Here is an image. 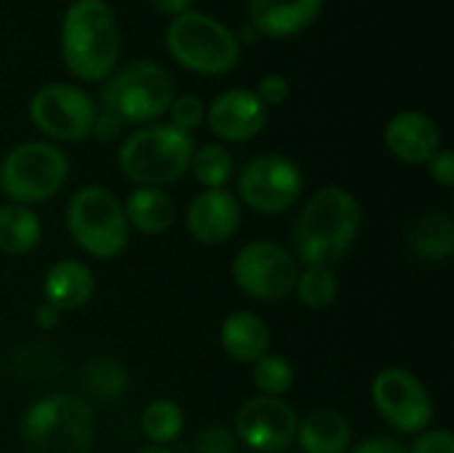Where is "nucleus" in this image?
Returning <instances> with one entry per match:
<instances>
[{
    "label": "nucleus",
    "mask_w": 454,
    "mask_h": 453,
    "mask_svg": "<svg viewBox=\"0 0 454 453\" xmlns=\"http://www.w3.org/2000/svg\"><path fill=\"white\" fill-rule=\"evenodd\" d=\"M362 229V204L353 191L328 185L315 191L295 222L297 258L304 266H333Z\"/></svg>",
    "instance_id": "nucleus-1"
},
{
    "label": "nucleus",
    "mask_w": 454,
    "mask_h": 453,
    "mask_svg": "<svg viewBox=\"0 0 454 453\" xmlns=\"http://www.w3.org/2000/svg\"><path fill=\"white\" fill-rule=\"evenodd\" d=\"M67 69L84 83L106 80L118 67L120 22L106 0H74L60 25Z\"/></svg>",
    "instance_id": "nucleus-2"
},
{
    "label": "nucleus",
    "mask_w": 454,
    "mask_h": 453,
    "mask_svg": "<svg viewBox=\"0 0 454 453\" xmlns=\"http://www.w3.org/2000/svg\"><path fill=\"white\" fill-rule=\"evenodd\" d=\"M195 140L173 124H146L120 145L118 164L124 178L137 187H164L189 173Z\"/></svg>",
    "instance_id": "nucleus-3"
},
{
    "label": "nucleus",
    "mask_w": 454,
    "mask_h": 453,
    "mask_svg": "<svg viewBox=\"0 0 454 453\" xmlns=\"http://www.w3.org/2000/svg\"><path fill=\"white\" fill-rule=\"evenodd\" d=\"M167 52L182 69L198 76H224L242 56L239 36L204 12L177 13L164 34Z\"/></svg>",
    "instance_id": "nucleus-4"
},
{
    "label": "nucleus",
    "mask_w": 454,
    "mask_h": 453,
    "mask_svg": "<svg viewBox=\"0 0 454 453\" xmlns=\"http://www.w3.org/2000/svg\"><path fill=\"white\" fill-rule=\"evenodd\" d=\"M96 420L82 398L53 393L40 398L22 417L27 453H91Z\"/></svg>",
    "instance_id": "nucleus-5"
},
{
    "label": "nucleus",
    "mask_w": 454,
    "mask_h": 453,
    "mask_svg": "<svg viewBox=\"0 0 454 453\" xmlns=\"http://www.w3.org/2000/svg\"><path fill=\"white\" fill-rule=\"evenodd\" d=\"M67 226L87 256L111 260L127 249L129 226L124 204L106 187L89 185L75 191L67 204Z\"/></svg>",
    "instance_id": "nucleus-6"
},
{
    "label": "nucleus",
    "mask_w": 454,
    "mask_h": 453,
    "mask_svg": "<svg viewBox=\"0 0 454 453\" xmlns=\"http://www.w3.org/2000/svg\"><path fill=\"white\" fill-rule=\"evenodd\" d=\"M173 98V76L158 62L136 60L105 80L102 109L118 115L122 124H146L167 115Z\"/></svg>",
    "instance_id": "nucleus-7"
},
{
    "label": "nucleus",
    "mask_w": 454,
    "mask_h": 453,
    "mask_svg": "<svg viewBox=\"0 0 454 453\" xmlns=\"http://www.w3.org/2000/svg\"><path fill=\"white\" fill-rule=\"evenodd\" d=\"M69 178V158L47 140L20 142L0 163V191L12 203H47L62 191Z\"/></svg>",
    "instance_id": "nucleus-8"
},
{
    "label": "nucleus",
    "mask_w": 454,
    "mask_h": 453,
    "mask_svg": "<svg viewBox=\"0 0 454 453\" xmlns=\"http://www.w3.org/2000/svg\"><path fill=\"white\" fill-rule=\"evenodd\" d=\"M231 271L239 291L255 300L275 302L295 291L300 262L273 240H253L235 253Z\"/></svg>",
    "instance_id": "nucleus-9"
},
{
    "label": "nucleus",
    "mask_w": 454,
    "mask_h": 453,
    "mask_svg": "<svg viewBox=\"0 0 454 453\" xmlns=\"http://www.w3.org/2000/svg\"><path fill=\"white\" fill-rule=\"evenodd\" d=\"M304 176L297 163L282 154L248 160L238 176V198L255 213H284L300 200Z\"/></svg>",
    "instance_id": "nucleus-10"
},
{
    "label": "nucleus",
    "mask_w": 454,
    "mask_h": 453,
    "mask_svg": "<svg viewBox=\"0 0 454 453\" xmlns=\"http://www.w3.org/2000/svg\"><path fill=\"white\" fill-rule=\"evenodd\" d=\"M96 115L93 98L69 83L43 84L29 102L31 123L58 142H80L91 136Z\"/></svg>",
    "instance_id": "nucleus-11"
},
{
    "label": "nucleus",
    "mask_w": 454,
    "mask_h": 453,
    "mask_svg": "<svg viewBox=\"0 0 454 453\" xmlns=\"http://www.w3.org/2000/svg\"><path fill=\"white\" fill-rule=\"evenodd\" d=\"M372 402L377 413L402 433H419L434 417L433 395L424 382L403 367L381 369L372 378Z\"/></svg>",
    "instance_id": "nucleus-12"
},
{
    "label": "nucleus",
    "mask_w": 454,
    "mask_h": 453,
    "mask_svg": "<svg viewBox=\"0 0 454 453\" xmlns=\"http://www.w3.org/2000/svg\"><path fill=\"white\" fill-rule=\"evenodd\" d=\"M297 413L279 395H255L235 416V433L248 449L279 453L295 440Z\"/></svg>",
    "instance_id": "nucleus-13"
},
{
    "label": "nucleus",
    "mask_w": 454,
    "mask_h": 453,
    "mask_svg": "<svg viewBox=\"0 0 454 453\" xmlns=\"http://www.w3.org/2000/svg\"><path fill=\"white\" fill-rule=\"evenodd\" d=\"M204 120L222 140L247 142L266 127L269 107L251 89H226L213 98Z\"/></svg>",
    "instance_id": "nucleus-14"
},
{
    "label": "nucleus",
    "mask_w": 454,
    "mask_h": 453,
    "mask_svg": "<svg viewBox=\"0 0 454 453\" xmlns=\"http://www.w3.org/2000/svg\"><path fill=\"white\" fill-rule=\"evenodd\" d=\"M239 220H242V204L238 195L226 191L224 187L204 189L191 200L186 211V231L200 244L215 247L233 238Z\"/></svg>",
    "instance_id": "nucleus-15"
},
{
    "label": "nucleus",
    "mask_w": 454,
    "mask_h": 453,
    "mask_svg": "<svg viewBox=\"0 0 454 453\" xmlns=\"http://www.w3.org/2000/svg\"><path fill=\"white\" fill-rule=\"evenodd\" d=\"M384 142L390 154L406 164H426L442 149V129L428 114L406 109L386 123Z\"/></svg>",
    "instance_id": "nucleus-16"
},
{
    "label": "nucleus",
    "mask_w": 454,
    "mask_h": 453,
    "mask_svg": "<svg viewBox=\"0 0 454 453\" xmlns=\"http://www.w3.org/2000/svg\"><path fill=\"white\" fill-rule=\"evenodd\" d=\"M322 9L324 0H251L248 16L257 36L284 40L315 25Z\"/></svg>",
    "instance_id": "nucleus-17"
},
{
    "label": "nucleus",
    "mask_w": 454,
    "mask_h": 453,
    "mask_svg": "<svg viewBox=\"0 0 454 453\" xmlns=\"http://www.w3.org/2000/svg\"><path fill=\"white\" fill-rule=\"evenodd\" d=\"M93 291H96L93 271L84 262L74 260V258L56 262L47 271V275H44V300L56 305L62 314L65 311H75L87 305L91 300Z\"/></svg>",
    "instance_id": "nucleus-18"
},
{
    "label": "nucleus",
    "mask_w": 454,
    "mask_h": 453,
    "mask_svg": "<svg viewBox=\"0 0 454 453\" xmlns=\"http://www.w3.org/2000/svg\"><path fill=\"white\" fill-rule=\"evenodd\" d=\"M220 345L229 358L253 364L270 346V329L253 311H233L220 327Z\"/></svg>",
    "instance_id": "nucleus-19"
},
{
    "label": "nucleus",
    "mask_w": 454,
    "mask_h": 453,
    "mask_svg": "<svg viewBox=\"0 0 454 453\" xmlns=\"http://www.w3.org/2000/svg\"><path fill=\"white\" fill-rule=\"evenodd\" d=\"M295 435L304 453H346L353 440L348 420L335 409H317L306 416Z\"/></svg>",
    "instance_id": "nucleus-20"
},
{
    "label": "nucleus",
    "mask_w": 454,
    "mask_h": 453,
    "mask_svg": "<svg viewBox=\"0 0 454 453\" xmlns=\"http://www.w3.org/2000/svg\"><path fill=\"white\" fill-rule=\"evenodd\" d=\"M129 226L145 235H160L176 220V203L162 187H136L124 203Z\"/></svg>",
    "instance_id": "nucleus-21"
},
{
    "label": "nucleus",
    "mask_w": 454,
    "mask_h": 453,
    "mask_svg": "<svg viewBox=\"0 0 454 453\" xmlns=\"http://www.w3.org/2000/svg\"><path fill=\"white\" fill-rule=\"evenodd\" d=\"M43 240V222L29 204L9 203L0 207V251L25 256Z\"/></svg>",
    "instance_id": "nucleus-22"
},
{
    "label": "nucleus",
    "mask_w": 454,
    "mask_h": 453,
    "mask_svg": "<svg viewBox=\"0 0 454 453\" xmlns=\"http://www.w3.org/2000/svg\"><path fill=\"white\" fill-rule=\"evenodd\" d=\"M412 253L424 260H448L454 253V222L446 213H424L408 234Z\"/></svg>",
    "instance_id": "nucleus-23"
},
{
    "label": "nucleus",
    "mask_w": 454,
    "mask_h": 453,
    "mask_svg": "<svg viewBox=\"0 0 454 453\" xmlns=\"http://www.w3.org/2000/svg\"><path fill=\"white\" fill-rule=\"evenodd\" d=\"M84 391L98 400H115L127 391L129 376L120 362L111 358H93L80 373Z\"/></svg>",
    "instance_id": "nucleus-24"
},
{
    "label": "nucleus",
    "mask_w": 454,
    "mask_h": 453,
    "mask_svg": "<svg viewBox=\"0 0 454 453\" xmlns=\"http://www.w3.org/2000/svg\"><path fill=\"white\" fill-rule=\"evenodd\" d=\"M142 431L153 444H168L184 431V411L173 400H153L142 411Z\"/></svg>",
    "instance_id": "nucleus-25"
},
{
    "label": "nucleus",
    "mask_w": 454,
    "mask_h": 453,
    "mask_svg": "<svg viewBox=\"0 0 454 453\" xmlns=\"http://www.w3.org/2000/svg\"><path fill=\"white\" fill-rule=\"evenodd\" d=\"M340 284H337V275L333 274L331 266L324 265H310L300 269L295 282L297 300L309 309H326L335 302Z\"/></svg>",
    "instance_id": "nucleus-26"
},
{
    "label": "nucleus",
    "mask_w": 454,
    "mask_h": 453,
    "mask_svg": "<svg viewBox=\"0 0 454 453\" xmlns=\"http://www.w3.org/2000/svg\"><path fill=\"white\" fill-rule=\"evenodd\" d=\"M233 158L222 145H207L193 151L189 171L204 189H220L233 176Z\"/></svg>",
    "instance_id": "nucleus-27"
},
{
    "label": "nucleus",
    "mask_w": 454,
    "mask_h": 453,
    "mask_svg": "<svg viewBox=\"0 0 454 453\" xmlns=\"http://www.w3.org/2000/svg\"><path fill=\"white\" fill-rule=\"evenodd\" d=\"M253 382L264 395H279L282 398L284 393L291 391L293 382H295V369L284 355L266 351L253 362Z\"/></svg>",
    "instance_id": "nucleus-28"
},
{
    "label": "nucleus",
    "mask_w": 454,
    "mask_h": 453,
    "mask_svg": "<svg viewBox=\"0 0 454 453\" xmlns=\"http://www.w3.org/2000/svg\"><path fill=\"white\" fill-rule=\"evenodd\" d=\"M168 115H171V123L168 124H173L180 131L191 133L207 118V105H204V100L200 96L184 93V96L173 98L171 107H168Z\"/></svg>",
    "instance_id": "nucleus-29"
},
{
    "label": "nucleus",
    "mask_w": 454,
    "mask_h": 453,
    "mask_svg": "<svg viewBox=\"0 0 454 453\" xmlns=\"http://www.w3.org/2000/svg\"><path fill=\"white\" fill-rule=\"evenodd\" d=\"M195 453H238L235 438L226 426H207L195 440Z\"/></svg>",
    "instance_id": "nucleus-30"
},
{
    "label": "nucleus",
    "mask_w": 454,
    "mask_h": 453,
    "mask_svg": "<svg viewBox=\"0 0 454 453\" xmlns=\"http://www.w3.org/2000/svg\"><path fill=\"white\" fill-rule=\"evenodd\" d=\"M408 453H454V435L448 429H424Z\"/></svg>",
    "instance_id": "nucleus-31"
},
{
    "label": "nucleus",
    "mask_w": 454,
    "mask_h": 453,
    "mask_svg": "<svg viewBox=\"0 0 454 453\" xmlns=\"http://www.w3.org/2000/svg\"><path fill=\"white\" fill-rule=\"evenodd\" d=\"M255 93L266 107H279L288 100V96H291V83L286 80V76L275 74L273 71V74L262 76V80L257 83Z\"/></svg>",
    "instance_id": "nucleus-32"
},
{
    "label": "nucleus",
    "mask_w": 454,
    "mask_h": 453,
    "mask_svg": "<svg viewBox=\"0 0 454 453\" xmlns=\"http://www.w3.org/2000/svg\"><path fill=\"white\" fill-rule=\"evenodd\" d=\"M426 167H428V176L433 178L437 185L446 187V189L454 187V155L450 149L442 147V149L434 151V155H430Z\"/></svg>",
    "instance_id": "nucleus-33"
},
{
    "label": "nucleus",
    "mask_w": 454,
    "mask_h": 453,
    "mask_svg": "<svg viewBox=\"0 0 454 453\" xmlns=\"http://www.w3.org/2000/svg\"><path fill=\"white\" fill-rule=\"evenodd\" d=\"M120 129H122V123H120L118 115H114L111 111L102 109V111H98L96 123H93V129H91V136H96L98 140H102V142H111L114 138H118Z\"/></svg>",
    "instance_id": "nucleus-34"
},
{
    "label": "nucleus",
    "mask_w": 454,
    "mask_h": 453,
    "mask_svg": "<svg viewBox=\"0 0 454 453\" xmlns=\"http://www.w3.org/2000/svg\"><path fill=\"white\" fill-rule=\"evenodd\" d=\"M350 453H408V447H403L399 440L380 435V438H371L366 442H362Z\"/></svg>",
    "instance_id": "nucleus-35"
},
{
    "label": "nucleus",
    "mask_w": 454,
    "mask_h": 453,
    "mask_svg": "<svg viewBox=\"0 0 454 453\" xmlns=\"http://www.w3.org/2000/svg\"><path fill=\"white\" fill-rule=\"evenodd\" d=\"M34 320H35V324L43 329V331H51V329H56L58 324H60L62 311L58 309L56 305H51V302L44 300L43 305H38V309H35Z\"/></svg>",
    "instance_id": "nucleus-36"
},
{
    "label": "nucleus",
    "mask_w": 454,
    "mask_h": 453,
    "mask_svg": "<svg viewBox=\"0 0 454 453\" xmlns=\"http://www.w3.org/2000/svg\"><path fill=\"white\" fill-rule=\"evenodd\" d=\"M153 4L155 12H160L162 16H177V13L189 12L193 0H149Z\"/></svg>",
    "instance_id": "nucleus-37"
},
{
    "label": "nucleus",
    "mask_w": 454,
    "mask_h": 453,
    "mask_svg": "<svg viewBox=\"0 0 454 453\" xmlns=\"http://www.w3.org/2000/svg\"><path fill=\"white\" fill-rule=\"evenodd\" d=\"M137 453H171L168 449H164L162 444H149V447H142Z\"/></svg>",
    "instance_id": "nucleus-38"
}]
</instances>
